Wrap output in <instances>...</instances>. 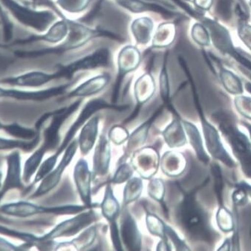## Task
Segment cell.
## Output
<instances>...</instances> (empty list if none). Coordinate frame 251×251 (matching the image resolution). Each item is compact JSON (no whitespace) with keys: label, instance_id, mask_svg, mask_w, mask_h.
<instances>
[{"label":"cell","instance_id":"6da1fadb","mask_svg":"<svg viewBox=\"0 0 251 251\" xmlns=\"http://www.w3.org/2000/svg\"><path fill=\"white\" fill-rule=\"evenodd\" d=\"M129 108V106L127 104H115L111 102L108 103L106 100L101 98H95L89 100L85 103L84 106L82 108L77 118L68 129L63 141L59 145L58 148L56 150L55 153L47 158L40 165L34 178V183L42 181L54 168L59 157L64 152L69 144L75 139L77 132L83 127V126L86 124V121L90 119L93 115H96L100 111L115 110L118 112H124V111H127Z\"/></svg>","mask_w":251,"mask_h":251},{"label":"cell","instance_id":"7a4b0ae2","mask_svg":"<svg viewBox=\"0 0 251 251\" xmlns=\"http://www.w3.org/2000/svg\"><path fill=\"white\" fill-rule=\"evenodd\" d=\"M83 103V98H77L68 106L49 112V124L43 132V143L41 147L27 160L25 164L24 178L25 182L31 179L33 174L40 166L42 160L46 152L58 148L60 141V129L63 124L74 114L76 113Z\"/></svg>","mask_w":251,"mask_h":251},{"label":"cell","instance_id":"3957f363","mask_svg":"<svg viewBox=\"0 0 251 251\" xmlns=\"http://www.w3.org/2000/svg\"><path fill=\"white\" fill-rule=\"evenodd\" d=\"M175 217L190 238L207 240L210 237L205 214L193 194H184L175 208Z\"/></svg>","mask_w":251,"mask_h":251},{"label":"cell","instance_id":"277c9868","mask_svg":"<svg viewBox=\"0 0 251 251\" xmlns=\"http://www.w3.org/2000/svg\"><path fill=\"white\" fill-rule=\"evenodd\" d=\"M95 208L88 209L75 215L74 217L63 221L53 230L41 237L37 238V246L43 249L51 248V241L58 238L72 237L79 234L86 227L96 223L100 219Z\"/></svg>","mask_w":251,"mask_h":251},{"label":"cell","instance_id":"5b68a950","mask_svg":"<svg viewBox=\"0 0 251 251\" xmlns=\"http://www.w3.org/2000/svg\"><path fill=\"white\" fill-rule=\"evenodd\" d=\"M17 21L40 33L47 31L57 21V14L49 9H33L20 5L14 0H2Z\"/></svg>","mask_w":251,"mask_h":251},{"label":"cell","instance_id":"8992f818","mask_svg":"<svg viewBox=\"0 0 251 251\" xmlns=\"http://www.w3.org/2000/svg\"><path fill=\"white\" fill-rule=\"evenodd\" d=\"M142 53L135 44H126L120 49L116 56L117 75L112 89L111 103L118 104L121 87L126 77L138 70L142 63Z\"/></svg>","mask_w":251,"mask_h":251},{"label":"cell","instance_id":"52a82bcc","mask_svg":"<svg viewBox=\"0 0 251 251\" xmlns=\"http://www.w3.org/2000/svg\"><path fill=\"white\" fill-rule=\"evenodd\" d=\"M88 209L89 208L86 207L84 204H66L57 207H44L31 204L27 201H19L2 206L0 208V212L17 217H28L37 214L69 216L77 214Z\"/></svg>","mask_w":251,"mask_h":251},{"label":"cell","instance_id":"ba28073f","mask_svg":"<svg viewBox=\"0 0 251 251\" xmlns=\"http://www.w3.org/2000/svg\"><path fill=\"white\" fill-rule=\"evenodd\" d=\"M100 207L101 210L102 216L109 224L111 241L114 249L118 251H124L119 232V220L122 208L115 197L112 184L109 181L105 187L104 195Z\"/></svg>","mask_w":251,"mask_h":251},{"label":"cell","instance_id":"9c48e42d","mask_svg":"<svg viewBox=\"0 0 251 251\" xmlns=\"http://www.w3.org/2000/svg\"><path fill=\"white\" fill-rule=\"evenodd\" d=\"M129 159L134 171L143 180L149 181L155 176L159 170L161 155L155 146H144L135 151Z\"/></svg>","mask_w":251,"mask_h":251},{"label":"cell","instance_id":"30bf717a","mask_svg":"<svg viewBox=\"0 0 251 251\" xmlns=\"http://www.w3.org/2000/svg\"><path fill=\"white\" fill-rule=\"evenodd\" d=\"M120 8L132 14H153L161 16L166 20H173L181 16L176 8L166 6L164 4L149 0H115Z\"/></svg>","mask_w":251,"mask_h":251},{"label":"cell","instance_id":"8fae6325","mask_svg":"<svg viewBox=\"0 0 251 251\" xmlns=\"http://www.w3.org/2000/svg\"><path fill=\"white\" fill-rule=\"evenodd\" d=\"M156 92V82L151 72H146L137 77L133 85L135 106L130 116L123 121L124 126L132 122L139 115L143 106L153 98Z\"/></svg>","mask_w":251,"mask_h":251},{"label":"cell","instance_id":"7c38bea8","mask_svg":"<svg viewBox=\"0 0 251 251\" xmlns=\"http://www.w3.org/2000/svg\"><path fill=\"white\" fill-rule=\"evenodd\" d=\"M77 150H78V142H77V139L75 138L65 150L64 155L58 165L55 168L53 169L42 180L41 184L37 189V191L31 196V198H37L44 196L45 194H47L49 192L54 190L58 185L59 183L61 181L62 176H63L65 170L72 162Z\"/></svg>","mask_w":251,"mask_h":251},{"label":"cell","instance_id":"4fadbf2b","mask_svg":"<svg viewBox=\"0 0 251 251\" xmlns=\"http://www.w3.org/2000/svg\"><path fill=\"white\" fill-rule=\"evenodd\" d=\"M60 78L70 79L69 72L64 66H60L58 70L52 73L41 72V71H32L27 73L10 77L1 80V83L13 85V86H23V87H40L53 80Z\"/></svg>","mask_w":251,"mask_h":251},{"label":"cell","instance_id":"5bb4252c","mask_svg":"<svg viewBox=\"0 0 251 251\" xmlns=\"http://www.w3.org/2000/svg\"><path fill=\"white\" fill-rule=\"evenodd\" d=\"M164 109L165 108L163 105L160 106L148 119L146 120L130 134L129 139L126 141V145L124 148V154L118 160V164L127 161L135 151L145 145L148 140L150 129L155 121L162 115Z\"/></svg>","mask_w":251,"mask_h":251},{"label":"cell","instance_id":"9a60e30c","mask_svg":"<svg viewBox=\"0 0 251 251\" xmlns=\"http://www.w3.org/2000/svg\"><path fill=\"white\" fill-rule=\"evenodd\" d=\"M119 222L120 238L124 250L141 251L143 246L142 234L136 220L127 207H123Z\"/></svg>","mask_w":251,"mask_h":251},{"label":"cell","instance_id":"2e32d148","mask_svg":"<svg viewBox=\"0 0 251 251\" xmlns=\"http://www.w3.org/2000/svg\"><path fill=\"white\" fill-rule=\"evenodd\" d=\"M73 178L82 204L89 209L100 207L98 203L92 201V172L85 158H80L75 164Z\"/></svg>","mask_w":251,"mask_h":251},{"label":"cell","instance_id":"e0dca14e","mask_svg":"<svg viewBox=\"0 0 251 251\" xmlns=\"http://www.w3.org/2000/svg\"><path fill=\"white\" fill-rule=\"evenodd\" d=\"M112 159L111 141L106 132H102L98 136L95 146L92 164V178L94 182L107 176L110 168Z\"/></svg>","mask_w":251,"mask_h":251},{"label":"cell","instance_id":"ac0fdd59","mask_svg":"<svg viewBox=\"0 0 251 251\" xmlns=\"http://www.w3.org/2000/svg\"><path fill=\"white\" fill-rule=\"evenodd\" d=\"M112 80V75L109 72H103L94 75L90 78L77 85L76 87L66 93V98H92L103 92Z\"/></svg>","mask_w":251,"mask_h":251},{"label":"cell","instance_id":"d6986e66","mask_svg":"<svg viewBox=\"0 0 251 251\" xmlns=\"http://www.w3.org/2000/svg\"><path fill=\"white\" fill-rule=\"evenodd\" d=\"M73 82L60 85L55 87L49 88L35 92H25L17 89H3L0 87V98H11L17 100H45L54 97L60 96L67 93L69 89L73 86Z\"/></svg>","mask_w":251,"mask_h":251},{"label":"cell","instance_id":"ffe728a7","mask_svg":"<svg viewBox=\"0 0 251 251\" xmlns=\"http://www.w3.org/2000/svg\"><path fill=\"white\" fill-rule=\"evenodd\" d=\"M155 21L147 15H139L131 22L129 31L135 46L147 47L150 46L155 29Z\"/></svg>","mask_w":251,"mask_h":251},{"label":"cell","instance_id":"44dd1931","mask_svg":"<svg viewBox=\"0 0 251 251\" xmlns=\"http://www.w3.org/2000/svg\"><path fill=\"white\" fill-rule=\"evenodd\" d=\"M187 167V161L182 152L169 150L161 156L160 167L169 178H178L184 174Z\"/></svg>","mask_w":251,"mask_h":251},{"label":"cell","instance_id":"7402d4cb","mask_svg":"<svg viewBox=\"0 0 251 251\" xmlns=\"http://www.w3.org/2000/svg\"><path fill=\"white\" fill-rule=\"evenodd\" d=\"M100 121L99 115H93L80 129L77 142L78 149L83 156L89 155L96 144L99 133Z\"/></svg>","mask_w":251,"mask_h":251},{"label":"cell","instance_id":"603a6c76","mask_svg":"<svg viewBox=\"0 0 251 251\" xmlns=\"http://www.w3.org/2000/svg\"><path fill=\"white\" fill-rule=\"evenodd\" d=\"M177 28L175 22L165 20L155 27L150 49H167L176 40Z\"/></svg>","mask_w":251,"mask_h":251},{"label":"cell","instance_id":"cb8c5ba5","mask_svg":"<svg viewBox=\"0 0 251 251\" xmlns=\"http://www.w3.org/2000/svg\"><path fill=\"white\" fill-rule=\"evenodd\" d=\"M169 51L164 54L162 65L160 69L159 77H158V85H159V93L162 100V105L165 109L172 114L173 117L181 118V115L175 108L172 101L171 88H170V75L168 69Z\"/></svg>","mask_w":251,"mask_h":251},{"label":"cell","instance_id":"d4e9b609","mask_svg":"<svg viewBox=\"0 0 251 251\" xmlns=\"http://www.w3.org/2000/svg\"><path fill=\"white\" fill-rule=\"evenodd\" d=\"M161 136L169 148H179L187 144V136L181 118L173 117L171 122L161 132Z\"/></svg>","mask_w":251,"mask_h":251},{"label":"cell","instance_id":"484cf974","mask_svg":"<svg viewBox=\"0 0 251 251\" xmlns=\"http://www.w3.org/2000/svg\"><path fill=\"white\" fill-rule=\"evenodd\" d=\"M8 173L4 182L3 187L0 191V199L5 196L8 190L14 188H23L21 182V167L20 157L18 152L10 154L7 158Z\"/></svg>","mask_w":251,"mask_h":251},{"label":"cell","instance_id":"4316f807","mask_svg":"<svg viewBox=\"0 0 251 251\" xmlns=\"http://www.w3.org/2000/svg\"><path fill=\"white\" fill-rule=\"evenodd\" d=\"M99 230V225L95 223L80 232V234L71 241L57 242L56 249L72 246L77 251H84L92 247L96 241Z\"/></svg>","mask_w":251,"mask_h":251},{"label":"cell","instance_id":"83f0119b","mask_svg":"<svg viewBox=\"0 0 251 251\" xmlns=\"http://www.w3.org/2000/svg\"><path fill=\"white\" fill-rule=\"evenodd\" d=\"M145 212L146 226H147L149 233L152 236L159 238L160 241H161L164 245H167L172 251L173 246L169 242L168 237H167L169 225H167L158 215L152 213L148 209H146Z\"/></svg>","mask_w":251,"mask_h":251},{"label":"cell","instance_id":"f1b7e54d","mask_svg":"<svg viewBox=\"0 0 251 251\" xmlns=\"http://www.w3.org/2000/svg\"><path fill=\"white\" fill-rule=\"evenodd\" d=\"M181 122L184 126L186 135L188 137L190 145L195 150L199 161L204 163V164H207L209 161V157L207 156L205 151H204L202 140H201V137L199 133V129L194 124L183 119V118H181Z\"/></svg>","mask_w":251,"mask_h":251},{"label":"cell","instance_id":"f546056e","mask_svg":"<svg viewBox=\"0 0 251 251\" xmlns=\"http://www.w3.org/2000/svg\"><path fill=\"white\" fill-rule=\"evenodd\" d=\"M144 189L141 177L132 176L126 182L123 192V207H128L141 198Z\"/></svg>","mask_w":251,"mask_h":251},{"label":"cell","instance_id":"4dcf8cb0","mask_svg":"<svg viewBox=\"0 0 251 251\" xmlns=\"http://www.w3.org/2000/svg\"><path fill=\"white\" fill-rule=\"evenodd\" d=\"M147 193L152 200L161 205L163 212L166 216H169L168 208L165 202L166 184L161 178H152L149 180L147 185Z\"/></svg>","mask_w":251,"mask_h":251},{"label":"cell","instance_id":"1f68e13d","mask_svg":"<svg viewBox=\"0 0 251 251\" xmlns=\"http://www.w3.org/2000/svg\"><path fill=\"white\" fill-rule=\"evenodd\" d=\"M92 0H54L56 5L65 14L79 16L87 11Z\"/></svg>","mask_w":251,"mask_h":251},{"label":"cell","instance_id":"d6a6232c","mask_svg":"<svg viewBox=\"0 0 251 251\" xmlns=\"http://www.w3.org/2000/svg\"><path fill=\"white\" fill-rule=\"evenodd\" d=\"M134 172L135 171L130 162L125 161V162L118 164L115 174L108 181L112 184H124L133 176Z\"/></svg>","mask_w":251,"mask_h":251},{"label":"cell","instance_id":"836d02e7","mask_svg":"<svg viewBox=\"0 0 251 251\" xmlns=\"http://www.w3.org/2000/svg\"><path fill=\"white\" fill-rule=\"evenodd\" d=\"M107 135L111 143L121 146L128 141L130 133L124 124H115L109 129Z\"/></svg>","mask_w":251,"mask_h":251},{"label":"cell","instance_id":"e575fe53","mask_svg":"<svg viewBox=\"0 0 251 251\" xmlns=\"http://www.w3.org/2000/svg\"><path fill=\"white\" fill-rule=\"evenodd\" d=\"M3 129L12 136L22 138V139L33 140L39 135V134L34 129L23 127L19 124L4 125Z\"/></svg>","mask_w":251,"mask_h":251},{"label":"cell","instance_id":"d590c367","mask_svg":"<svg viewBox=\"0 0 251 251\" xmlns=\"http://www.w3.org/2000/svg\"><path fill=\"white\" fill-rule=\"evenodd\" d=\"M40 135L31 141H14L0 138V150H8V149L21 148L25 150H31L38 144Z\"/></svg>","mask_w":251,"mask_h":251},{"label":"cell","instance_id":"8d00e7d4","mask_svg":"<svg viewBox=\"0 0 251 251\" xmlns=\"http://www.w3.org/2000/svg\"><path fill=\"white\" fill-rule=\"evenodd\" d=\"M192 39L200 46H208L210 43L209 34L205 26L200 23H195L191 29Z\"/></svg>","mask_w":251,"mask_h":251},{"label":"cell","instance_id":"74e56055","mask_svg":"<svg viewBox=\"0 0 251 251\" xmlns=\"http://www.w3.org/2000/svg\"><path fill=\"white\" fill-rule=\"evenodd\" d=\"M212 173L215 178V189L219 204H222V191H223V181H222V173L219 166L214 164L212 167Z\"/></svg>","mask_w":251,"mask_h":251},{"label":"cell","instance_id":"f35d334b","mask_svg":"<svg viewBox=\"0 0 251 251\" xmlns=\"http://www.w3.org/2000/svg\"><path fill=\"white\" fill-rule=\"evenodd\" d=\"M193 3L201 9H208L210 8V0H193Z\"/></svg>","mask_w":251,"mask_h":251},{"label":"cell","instance_id":"ab89813d","mask_svg":"<svg viewBox=\"0 0 251 251\" xmlns=\"http://www.w3.org/2000/svg\"><path fill=\"white\" fill-rule=\"evenodd\" d=\"M149 1H155V2H160V3L164 4L166 6L170 7V8H176V9L177 7L176 5L172 4L171 2H167L165 0H149Z\"/></svg>","mask_w":251,"mask_h":251},{"label":"cell","instance_id":"60d3db41","mask_svg":"<svg viewBox=\"0 0 251 251\" xmlns=\"http://www.w3.org/2000/svg\"><path fill=\"white\" fill-rule=\"evenodd\" d=\"M241 187H242V188L245 189V190H246L248 193H251V187H249V186L246 185V184H241Z\"/></svg>","mask_w":251,"mask_h":251},{"label":"cell","instance_id":"b9f144b4","mask_svg":"<svg viewBox=\"0 0 251 251\" xmlns=\"http://www.w3.org/2000/svg\"><path fill=\"white\" fill-rule=\"evenodd\" d=\"M4 128V125H2L1 123H0V129H3Z\"/></svg>","mask_w":251,"mask_h":251},{"label":"cell","instance_id":"7bdbcfd3","mask_svg":"<svg viewBox=\"0 0 251 251\" xmlns=\"http://www.w3.org/2000/svg\"><path fill=\"white\" fill-rule=\"evenodd\" d=\"M1 180H2V173H0V186H1Z\"/></svg>","mask_w":251,"mask_h":251},{"label":"cell","instance_id":"ee69618b","mask_svg":"<svg viewBox=\"0 0 251 251\" xmlns=\"http://www.w3.org/2000/svg\"><path fill=\"white\" fill-rule=\"evenodd\" d=\"M248 129H249L250 133L251 135V126H248Z\"/></svg>","mask_w":251,"mask_h":251}]
</instances>
